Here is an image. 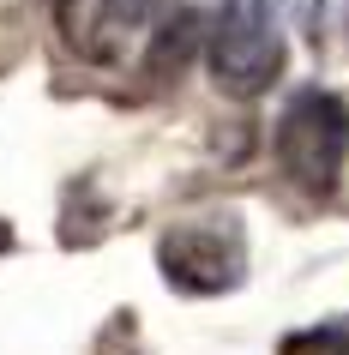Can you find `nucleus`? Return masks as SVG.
<instances>
[{
  "label": "nucleus",
  "mask_w": 349,
  "mask_h": 355,
  "mask_svg": "<svg viewBox=\"0 0 349 355\" xmlns=\"http://www.w3.org/2000/svg\"><path fill=\"white\" fill-rule=\"evenodd\" d=\"M6 247H12V235H6V223H0V253H6Z\"/></svg>",
  "instance_id": "7"
},
{
  "label": "nucleus",
  "mask_w": 349,
  "mask_h": 355,
  "mask_svg": "<svg viewBox=\"0 0 349 355\" xmlns=\"http://www.w3.org/2000/svg\"><path fill=\"white\" fill-rule=\"evenodd\" d=\"M157 271L181 295H229V289H241V277H247L241 217L235 211H217V217H187V223L163 229Z\"/></svg>",
  "instance_id": "3"
},
{
  "label": "nucleus",
  "mask_w": 349,
  "mask_h": 355,
  "mask_svg": "<svg viewBox=\"0 0 349 355\" xmlns=\"http://www.w3.org/2000/svg\"><path fill=\"white\" fill-rule=\"evenodd\" d=\"M157 0H60V37L85 60H121L127 37H145Z\"/></svg>",
  "instance_id": "4"
},
{
  "label": "nucleus",
  "mask_w": 349,
  "mask_h": 355,
  "mask_svg": "<svg viewBox=\"0 0 349 355\" xmlns=\"http://www.w3.org/2000/svg\"><path fill=\"white\" fill-rule=\"evenodd\" d=\"M277 355H349V313L319 319V325H301L277 343Z\"/></svg>",
  "instance_id": "6"
},
{
  "label": "nucleus",
  "mask_w": 349,
  "mask_h": 355,
  "mask_svg": "<svg viewBox=\"0 0 349 355\" xmlns=\"http://www.w3.org/2000/svg\"><path fill=\"white\" fill-rule=\"evenodd\" d=\"M271 145H277V163H283V175L295 187L325 199L337 187V175H343V163H349V103L337 91H319V85L295 91L289 109L277 114Z\"/></svg>",
  "instance_id": "1"
},
{
  "label": "nucleus",
  "mask_w": 349,
  "mask_h": 355,
  "mask_svg": "<svg viewBox=\"0 0 349 355\" xmlns=\"http://www.w3.org/2000/svg\"><path fill=\"white\" fill-rule=\"evenodd\" d=\"M193 42H199V19H193V12H175V19H163L157 31H151V78L181 73L187 55H193Z\"/></svg>",
  "instance_id": "5"
},
{
  "label": "nucleus",
  "mask_w": 349,
  "mask_h": 355,
  "mask_svg": "<svg viewBox=\"0 0 349 355\" xmlns=\"http://www.w3.org/2000/svg\"><path fill=\"white\" fill-rule=\"evenodd\" d=\"M205 60L223 96H265L283 73V31L271 19V0H223L211 31H205Z\"/></svg>",
  "instance_id": "2"
}]
</instances>
